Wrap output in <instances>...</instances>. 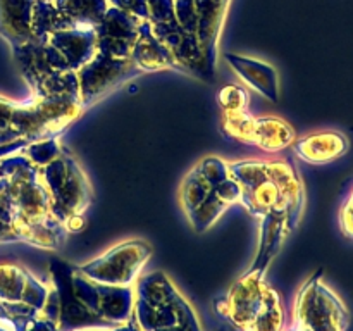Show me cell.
Instances as JSON below:
<instances>
[{
    "label": "cell",
    "mask_w": 353,
    "mask_h": 331,
    "mask_svg": "<svg viewBox=\"0 0 353 331\" xmlns=\"http://www.w3.org/2000/svg\"><path fill=\"white\" fill-rule=\"evenodd\" d=\"M76 74L79 85V103L86 110L141 72L131 57H112L97 52L95 57Z\"/></svg>",
    "instance_id": "11"
},
{
    "label": "cell",
    "mask_w": 353,
    "mask_h": 331,
    "mask_svg": "<svg viewBox=\"0 0 353 331\" xmlns=\"http://www.w3.org/2000/svg\"><path fill=\"white\" fill-rule=\"evenodd\" d=\"M152 245L145 240H126L112 245L85 264L74 265L85 278L112 286H133L152 257Z\"/></svg>",
    "instance_id": "9"
},
{
    "label": "cell",
    "mask_w": 353,
    "mask_h": 331,
    "mask_svg": "<svg viewBox=\"0 0 353 331\" xmlns=\"http://www.w3.org/2000/svg\"><path fill=\"white\" fill-rule=\"evenodd\" d=\"M133 317L140 331H203L192 303L162 271L140 274L133 285Z\"/></svg>",
    "instance_id": "3"
},
{
    "label": "cell",
    "mask_w": 353,
    "mask_h": 331,
    "mask_svg": "<svg viewBox=\"0 0 353 331\" xmlns=\"http://www.w3.org/2000/svg\"><path fill=\"white\" fill-rule=\"evenodd\" d=\"M50 286L19 264H0V302L28 303L43 309Z\"/></svg>",
    "instance_id": "16"
},
{
    "label": "cell",
    "mask_w": 353,
    "mask_h": 331,
    "mask_svg": "<svg viewBox=\"0 0 353 331\" xmlns=\"http://www.w3.org/2000/svg\"><path fill=\"white\" fill-rule=\"evenodd\" d=\"M140 17L109 6L105 16L95 28L99 52L112 57H131L141 26Z\"/></svg>",
    "instance_id": "14"
},
{
    "label": "cell",
    "mask_w": 353,
    "mask_h": 331,
    "mask_svg": "<svg viewBox=\"0 0 353 331\" xmlns=\"http://www.w3.org/2000/svg\"><path fill=\"white\" fill-rule=\"evenodd\" d=\"M37 0H0V38L9 47L33 41L31 21Z\"/></svg>",
    "instance_id": "22"
},
{
    "label": "cell",
    "mask_w": 353,
    "mask_h": 331,
    "mask_svg": "<svg viewBox=\"0 0 353 331\" xmlns=\"http://www.w3.org/2000/svg\"><path fill=\"white\" fill-rule=\"evenodd\" d=\"M52 288L57 302V331H109L116 328L110 321L102 319L81 302L72 290L74 264L59 257L50 259Z\"/></svg>",
    "instance_id": "10"
},
{
    "label": "cell",
    "mask_w": 353,
    "mask_h": 331,
    "mask_svg": "<svg viewBox=\"0 0 353 331\" xmlns=\"http://www.w3.org/2000/svg\"><path fill=\"white\" fill-rule=\"evenodd\" d=\"M292 147L300 161L312 166H324L343 157L350 148V141L341 131L326 130L296 138Z\"/></svg>",
    "instance_id": "17"
},
{
    "label": "cell",
    "mask_w": 353,
    "mask_h": 331,
    "mask_svg": "<svg viewBox=\"0 0 353 331\" xmlns=\"http://www.w3.org/2000/svg\"><path fill=\"white\" fill-rule=\"evenodd\" d=\"M0 331H9V330H7V328H3L2 324H0Z\"/></svg>",
    "instance_id": "34"
},
{
    "label": "cell",
    "mask_w": 353,
    "mask_h": 331,
    "mask_svg": "<svg viewBox=\"0 0 353 331\" xmlns=\"http://www.w3.org/2000/svg\"><path fill=\"white\" fill-rule=\"evenodd\" d=\"M216 331H226V330H224V328H219V330H216Z\"/></svg>",
    "instance_id": "35"
},
{
    "label": "cell",
    "mask_w": 353,
    "mask_h": 331,
    "mask_svg": "<svg viewBox=\"0 0 353 331\" xmlns=\"http://www.w3.org/2000/svg\"><path fill=\"white\" fill-rule=\"evenodd\" d=\"M110 331H140V328H138L137 324H134L133 319H130V321H128V323L119 324V326L112 328V330H110Z\"/></svg>",
    "instance_id": "32"
},
{
    "label": "cell",
    "mask_w": 353,
    "mask_h": 331,
    "mask_svg": "<svg viewBox=\"0 0 353 331\" xmlns=\"http://www.w3.org/2000/svg\"><path fill=\"white\" fill-rule=\"evenodd\" d=\"M47 41L54 45L69 68L78 72L85 64H88L99 52L95 30H81V28H68L48 34Z\"/></svg>",
    "instance_id": "20"
},
{
    "label": "cell",
    "mask_w": 353,
    "mask_h": 331,
    "mask_svg": "<svg viewBox=\"0 0 353 331\" xmlns=\"http://www.w3.org/2000/svg\"><path fill=\"white\" fill-rule=\"evenodd\" d=\"M0 195L12 209L24 243L45 250L64 243L68 231L52 214L50 195L40 168L23 154L0 159Z\"/></svg>",
    "instance_id": "2"
},
{
    "label": "cell",
    "mask_w": 353,
    "mask_h": 331,
    "mask_svg": "<svg viewBox=\"0 0 353 331\" xmlns=\"http://www.w3.org/2000/svg\"><path fill=\"white\" fill-rule=\"evenodd\" d=\"M296 140L295 130L285 119L276 116L255 117L252 123L250 143L264 152H281Z\"/></svg>",
    "instance_id": "23"
},
{
    "label": "cell",
    "mask_w": 353,
    "mask_h": 331,
    "mask_svg": "<svg viewBox=\"0 0 353 331\" xmlns=\"http://www.w3.org/2000/svg\"><path fill=\"white\" fill-rule=\"evenodd\" d=\"M224 61H226V64L233 69L234 74H236L245 85L254 88L255 92L264 95L265 99L271 100V102H278L279 78L278 71H276L271 64H268V62L264 61H259V59L247 57V55L231 54V52L224 55Z\"/></svg>",
    "instance_id": "18"
},
{
    "label": "cell",
    "mask_w": 353,
    "mask_h": 331,
    "mask_svg": "<svg viewBox=\"0 0 353 331\" xmlns=\"http://www.w3.org/2000/svg\"><path fill=\"white\" fill-rule=\"evenodd\" d=\"M231 0H193L195 6V37L202 50L207 72L216 79L217 48L223 33L224 19Z\"/></svg>",
    "instance_id": "15"
},
{
    "label": "cell",
    "mask_w": 353,
    "mask_h": 331,
    "mask_svg": "<svg viewBox=\"0 0 353 331\" xmlns=\"http://www.w3.org/2000/svg\"><path fill=\"white\" fill-rule=\"evenodd\" d=\"M214 310L236 331H283L285 309L265 276L243 272L226 293L214 300Z\"/></svg>",
    "instance_id": "5"
},
{
    "label": "cell",
    "mask_w": 353,
    "mask_h": 331,
    "mask_svg": "<svg viewBox=\"0 0 353 331\" xmlns=\"http://www.w3.org/2000/svg\"><path fill=\"white\" fill-rule=\"evenodd\" d=\"M340 228L345 237L353 238V188L340 210Z\"/></svg>",
    "instance_id": "30"
},
{
    "label": "cell",
    "mask_w": 353,
    "mask_h": 331,
    "mask_svg": "<svg viewBox=\"0 0 353 331\" xmlns=\"http://www.w3.org/2000/svg\"><path fill=\"white\" fill-rule=\"evenodd\" d=\"M62 141L59 140V137H48L43 138V140H37V141H30L19 154H23L24 157L30 159L34 166L38 168H43L47 166L48 162L54 161L62 150Z\"/></svg>",
    "instance_id": "26"
},
{
    "label": "cell",
    "mask_w": 353,
    "mask_h": 331,
    "mask_svg": "<svg viewBox=\"0 0 353 331\" xmlns=\"http://www.w3.org/2000/svg\"><path fill=\"white\" fill-rule=\"evenodd\" d=\"M348 324L350 312L347 305L324 283L323 269H319L300 286L290 326L299 331H347Z\"/></svg>",
    "instance_id": "8"
},
{
    "label": "cell",
    "mask_w": 353,
    "mask_h": 331,
    "mask_svg": "<svg viewBox=\"0 0 353 331\" xmlns=\"http://www.w3.org/2000/svg\"><path fill=\"white\" fill-rule=\"evenodd\" d=\"M41 179L48 190L52 214L68 233L85 228V212L93 200V190L81 164L68 147L61 154L40 168Z\"/></svg>",
    "instance_id": "6"
},
{
    "label": "cell",
    "mask_w": 353,
    "mask_h": 331,
    "mask_svg": "<svg viewBox=\"0 0 353 331\" xmlns=\"http://www.w3.org/2000/svg\"><path fill=\"white\" fill-rule=\"evenodd\" d=\"M7 241H23V234H21L12 209L7 200L0 195V243H7Z\"/></svg>",
    "instance_id": "28"
},
{
    "label": "cell",
    "mask_w": 353,
    "mask_h": 331,
    "mask_svg": "<svg viewBox=\"0 0 353 331\" xmlns=\"http://www.w3.org/2000/svg\"><path fill=\"white\" fill-rule=\"evenodd\" d=\"M234 203H240V186L234 181L233 176L224 179L209 197L203 200L192 214L186 216L190 226L196 234H202L209 231L214 224L219 221V217Z\"/></svg>",
    "instance_id": "19"
},
{
    "label": "cell",
    "mask_w": 353,
    "mask_h": 331,
    "mask_svg": "<svg viewBox=\"0 0 353 331\" xmlns=\"http://www.w3.org/2000/svg\"><path fill=\"white\" fill-rule=\"evenodd\" d=\"M72 290L90 310L116 326L133 317V286H112L85 278L72 268Z\"/></svg>",
    "instance_id": "12"
},
{
    "label": "cell",
    "mask_w": 353,
    "mask_h": 331,
    "mask_svg": "<svg viewBox=\"0 0 353 331\" xmlns=\"http://www.w3.org/2000/svg\"><path fill=\"white\" fill-rule=\"evenodd\" d=\"M10 50L24 81L30 86L31 97H69L79 100L78 74L69 68L54 45L33 40Z\"/></svg>",
    "instance_id": "7"
},
{
    "label": "cell",
    "mask_w": 353,
    "mask_h": 331,
    "mask_svg": "<svg viewBox=\"0 0 353 331\" xmlns=\"http://www.w3.org/2000/svg\"><path fill=\"white\" fill-rule=\"evenodd\" d=\"M283 331H299V330H295V328H293V326H288V328H285V330H283Z\"/></svg>",
    "instance_id": "33"
},
{
    "label": "cell",
    "mask_w": 353,
    "mask_h": 331,
    "mask_svg": "<svg viewBox=\"0 0 353 331\" xmlns=\"http://www.w3.org/2000/svg\"><path fill=\"white\" fill-rule=\"evenodd\" d=\"M131 61L134 62L140 72H157V71H179L176 59L172 57L171 50L159 40L152 31L150 23L147 19L141 21L140 34L131 52Z\"/></svg>",
    "instance_id": "21"
},
{
    "label": "cell",
    "mask_w": 353,
    "mask_h": 331,
    "mask_svg": "<svg viewBox=\"0 0 353 331\" xmlns=\"http://www.w3.org/2000/svg\"><path fill=\"white\" fill-rule=\"evenodd\" d=\"M240 186V203L261 221V241L248 274L265 276L269 265L296 230L305 209L302 176L292 161L281 157L240 159L228 162Z\"/></svg>",
    "instance_id": "1"
},
{
    "label": "cell",
    "mask_w": 353,
    "mask_h": 331,
    "mask_svg": "<svg viewBox=\"0 0 353 331\" xmlns=\"http://www.w3.org/2000/svg\"><path fill=\"white\" fill-rule=\"evenodd\" d=\"M68 28H72V24L59 12L54 2L37 0L33 9V21H31V31H33L34 40L47 41L48 34L68 30Z\"/></svg>",
    "instance_id": "25"
},
{
    "label": "cell",
    "mask_w": 353,
    "mask_h": 331,
    "mask_svg": "<svg viewBox=\"0 0 353 331\" xmlns=\"http://www.w3.org/2000/svg\"><path fill=\"white\" fill-rule=\"evenodd\" d=\"M109 331H110V330H109Z\"/></svg>",
    "instance_id": "37"
},
{
    "label": "cell",
    "mask_w": 353,
    "mask_h": 331,
    "mask_svg": "<svg viewBox=\"0 0 353 331\" xmlns=\"http://www.w3.org/2000/svg\"><path fill=\"white\" fill-rule=\"evenodd\" d=\"M83 110L79 100L69 97H30L24 102L0 97V145L55 137L74 123Z\"/></svg>",
    "instance_id": "4"
},
{
    "label": "cell",
    "mask_w": 353,
    "mask_h": 331,
    "mask_svg": "<svg viewBox=\"0 0 353 331\" xmlns=\"http://www.w3.org/2000/svg\"><path fill=\"white\" fill-rule=\"evenodd\" d=\"M48 2H54V0H48Z\"/></svg>",
    "instance_id": "36"
},
{
    "label": "cell",
    "mask_w": 353,
    "mask_h": 331,
    "mask_svg": "<svg viewBox=\"0 0 353 331\" xmlns=\"http://www.w3.org/2000/svg\"><path fill=\"white\" fill-rule=\"evenodd\" d=\"M228 178H230V168L224 159L209 155L196 162L188 174L181 179L178 188V202L185 216L192 214Z\"/></svg>",
    "instance_id": "13"
},
{
    "label": "cell",
    "mask_w": 353,
    "mask_h": 331,
    "mask_svg": "<svg viewBox=\"0 0 353 331\" xmlns=\"http://www.w3.org/2000/svg\"><path fill=\"white\" fill-rule=\"evenodd\" d=\"M107 2H109V6L117 7V9L124 10V12L133 14V16L140 17V19H147V0H107Z\"/></svg>",
    "instance_id": "29"
},
{
    "label": "cell",
    "mask_w": 353,
    "mask_h": 331,
    "mask_svg": "<svg viewBox=\"0 0 353 331\" xmlns=\"http://www.w3.org/2000/svg\"><path fill=\"white\" fill-rule=\"evenodd\" d=\"M24 331H57V326H55L54 321L47 319V317L41 314V316H38L37 319L31 321Z\"/></svg>",
    "instance_id": "31"
},
{
    "label": "cell",
    "mask_w": 353,
    "mask_h": 331,
    "mask_svg": "<svg viewBox=\"0 0 353 331\" xmlns=\"http://www.w3.org/2000/svg\"><path fill=\"white\" fill-rule=\"evenodd\" d=\"M217 103L221 107V112H240V110H248L250 97L241 86L226 85L221 88L217 95Z\"/></svg>",
    "instance_id": "27"
},
{
    "label": "cell",
    "mask_w": 353,
    "mask_h": 331,
    "mask_svg": "<svg viewBox=\"0 0 353 331\" xmlns=\"http://www.w3.org/2000/svg\"><path fill=\"white\" fill-rule=\"evenodd\" d=\"M54 3L72 28L81 30H95L109 9L107 0H54Z\"/></svg>",
    "instance_id": "24"
}]
</instances>
